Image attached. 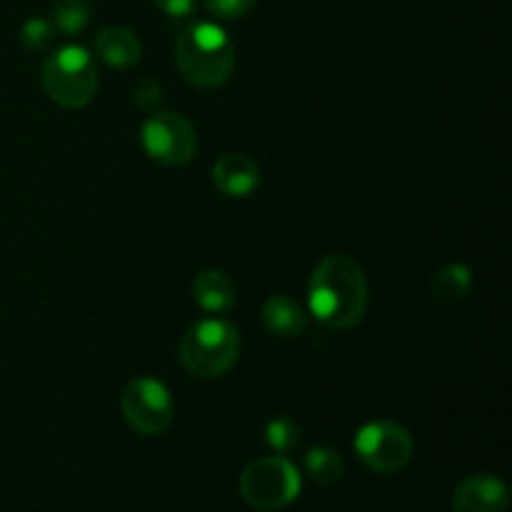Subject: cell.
Listing matches in <instances>:
<instances>
[{"mask_svg": "<svg viewBox=\"0 0 512 512\" xmlns=\"http://www.w3.org/2000/svg\"><path fill=\"white\" fill-rule=\"evenodd\" d=\"M155 5L168 18H188L195 10V5H198V0H155Z\"/></svg>", "mask_w": 512, "mask_h": 512, "instance_id": "21", "label": "cell"}, {"mask_svg": "<svg viewBox=\"0 0 512 512\" xmlns=\"http://www.w3.org/2000/svg\"><path fill=\"white\" fill-rule=\"evenodd\" d=\"M258 0H205V10H208L213 18L220 20H238L243 15H248L255 8Z\"/></svg>", "mask_w": 512, "mask_h": 512, "instance_id": "20", "label": "cell"}, {"mask_svg": "<svg viewBox=\"0 0 512 512\" xmlns=\"http://www.w3.org/2000/svg\"><path fill=\"white\" fill-rule=\"evenodd\" d=\"M133 100L140 110L145 113H158L160 105H163V88H160L158 80L143 78L138 80V85L133 88Z\"/></svg>", "mask_w": 512, "mask_h": 512, "instance_id": "19", "label": "cell"}, {"mask_svg": "<svg viewBox=\"0 0 512 512\" xmlns=\"http://www.w3.org/2000/svg\"><path fill=\"white\" fill-rule=\"evenodd\" d=\"M470 285H473V270L465 268V265L453 263L445 265L443 270L433 275L430 280V293L440 303H458L468 295Z\"/></svg>", "mask_w": 512, "mask_h": 512, "instance_id": "14", "label": "cell"}, {"mask_svg": "<svg viewBox=\"0 0 512 512\" xmlns=\"http://www.w3.org/2000/svg\"><path fill=\"white\" fill-rule=\"evenodd\" d=\"M315 320L330 330H350L365 318L370 303L368 278L350 255H328L315 265L308 285Z\"/></svg>", "mask_w": 512, "mask_h": 512, "instance_id": "1", "label": "cell"}, {"mask_svg": "<svg viewBox=\"0 0 512 512\" xmlns=\"http://www.w3.org/2000/svg\"><path fill=\"white\" fill-rule=\"evenodd\" d=\"M265 443L275 450V453H290L298 448L300 443V428L295 420L290 418H275L265 425Z\"/></svg>", "mask_w": 512, "mask_h": 512, "instance_id": "17", "label": "cell"}, {"mask_svg": "<svg viewBox=\"0 0 512 512\" xmlns=\"http://www.w3.org/2000/svg\"><path fill=\"white\" fill-rule=\"evenodd\" d=\"M95 53L113 68H133L143 55L138 35L128 28H103L95 35Z\"/></svg>", "mask_w": 512, "mask_h": 512, "instance_id": "13", "label": "cell"}, {"mask_svg": "<svg viewBox=\"0 0 512 512\" xmlns=\"http://www.w3.org/2000/svg\"><path fill=\"white\" fill-rule=\"evenodd\" d=\"M40 80L53 103L63 108H85L98 90V65L93 55L80 45H65L48 55L40 70Z\"/></svg>", "mask_w": 512, "mask_h": 512, "instance_id": "4", "label": "cell"}, {"mask_svg": "<svg viewBox=\"0 0 512 512\" xmlns=\"http://www.w3.org/2000/svg\"><path fill=\"white\" fill-rule=\"evenodd\" d=\"M305 468H308L310 478L320 485H333L345 475L343 458L330 448L308 450V455H305Z\"/></svg>", "mask_w": 512, "mask_h": 512, "instance_id": "16", "label": "cell"}, {"mask_svg": "<svg viewBox=\"0 0 512 512\" xmlns=\"http://www.w3.org/2000/svg\"><path fill=\"white\" fill-rule=\"evenodd\" d=\"M260 170L245 153H225L213 165V185L228 198H248L258 190Z\"/></svg>", "mask_w": 512, "mask_h": 512, "instance_id": "10", "label": "cell"}, {"mask_svg": "<svg viewBox=\"0 0 512 512\" xmlns=\"http://www.w3.org/2000/svg\"><path fill=\"white\" fill-rule=\"evenodd\" d=\"M413 435L393 420H375L355 435V453L368 470L390 475L403 470L413 458Z\"/></svg>", "mask_w": 512, "mask_h": 512, "instance_id": "6", "label": "cell"}, {"mask_svg": "<svg viewBox=\"0 0 512 512\" xmlns=\"http://www.w3.org/2000/svg\"><path fill=\"white\" fill-rule=\"evenodd\" d=\"M260 320H263L265 330L278 338H298L308 325L305 310L288 295H270L260 310Z\"/></svg>", "mask_w": 512, "mask_h": 512, "instance_id": "11", "label": "cell"}, {"mask_svg": "<svg viewBox=\"0 0 512 512\" xmlns=\"http://www.w3.org/2000/svg\"><path fill=\"white\" fill-rule=\"evenodd\" d=\"M93 18V0H53V25L63 35H78Z\"/></svg>", "mask_w": 512, "mask_h": 512, "instance_id": "15", "label": "cell"}, {"mask_svg": "<svg viewBox=\"0 0 512 512\" xmlns=\"http://www.w3.org/2000/svg\"><path fill=\"white\" fill-rule=\"evenodd\" d=\"M120 410L125 423L140 435H160L173 423V398L155 378H138L125 385Z\"/></svg>", "mask_w": 512, "mask_h": 512, "instance_id": "7", "label": "cell"}, {"mask_svg": "<svg viewBox=\"0 0 512 512\" xmlns=\"http://www.w3.org/2000/svg\"><path fill=\"white\" fill-rule=\"evenodd\" d=\"M303 490L298 468L283 455L258 458L240 475V495L255 510H283L298 500Z\"/></svg>", "mask_w": 512, "mask_h": 512, "instance_id": "5", "label": "cell"}, {"mask_svg": "<svg viewBox=\"0 0 512 512\" xmlns=\"http://www.w3.org/2000/svg\"><path fill=\"white\" fill-rule=\"evenodd\" d=\"M193 298L205 313L223 315L235 305V283L223 270H200L193 280Z\"/></svg>", "mask_w": 512, "mask_h": 512, "instance_id": "12", "label": "cell"}, {"mask_svg": "<svg viewBox=\"0 0 512 512\" xmlns=\"http://www.w3.org/2000/svg\"><path fill=\"white\" fill-rule=\"evenodd\" d=\"M55 25L53 20H45V18H30L25 20V25L20 28V40L28 50H45L53 45L55 40Z\"/></svg>", "mask_w": 512, "mask_h": 512, "instance_id": "18", "label": "cell"}, {"mask_svg": "<svg viewBox=\"0 0 512 512\" xmlns=\"http://www.w3.org/2000/svg\"><path fill=\"white\" fill-rule=\"evenodd\" d=\"M240 355V333L228 320H200L180 340V360L195 378H223Z\"/></svg>", "mask_w": 512, "mask_h": 512, "instance_id": "3", "label": "cell"}, {"mask_svg": "<svg viewBox=\"0 0 512 512\" xmlns=\"http://www.w3.org/2000/svg\"><path fill=\"white\" fill-rule=\"evenodd\" d=\"M145 153L163 165H185L195 155L198 148V135L193 123L180 113L158 110L145 120L140 130Z\"/></svg>", "mask_w": 512, "mask_h": 512, "instance_id": "8", "label": "cell"}, {"mask_svg": "<svg viewBox=\"0 0 512 512\" xmlns=\"http://www.w3.org/2000/svg\"><path fill=\"white\" fill-rule=\"evenodd\" d=\"M175 63L195 88H218L235 68V45L220 25H188L175 40Z\"/></svg>", "mask_w": 512, "mask_h": 512, "instance_id": "2", "label": "cell"}, {"mask_svg": "<svg viewBox=\"0 0 512 512\" xmlns=\"http://www.w3.org/2000/svg\"><path fill=\"white\" fill-rule=\"evenodd\" d=\"M508 485L490 473L468 475L453 493V512H508Z\"/></svg>", "mask_w": 512, "mask_h": 512, "instance_id": "9", "label": "cell"}]
</instances>
